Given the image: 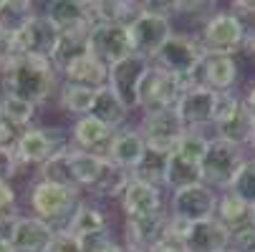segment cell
<instances>
[{
    "mask_svg": "<svg viewBox=\"0 0 255 252\" xmlns=\"http://www.w3.org/2000/svg\"><path fill=\"white\" fill-rule=\"evenodd\" d=\"M61 76L51 61L33 56H13L0 68V93L23 98L33 106H46L56 98Z\"/></svg>",
    "mask_w": 255,
    "mask_h": 252,
    "instance_id": "6da1fadb",
    "label": "cell"
},
{
    "mask_svg": "<svg viewBox=\"0 0 255 252\" xmlns=\"http://www.w3.org/2000/svg\"><path fill=\"white\" fill-rule=\"evenodd\" d=\"M84 194L76 187H63L43 179H33L25 189V214H33L56 232H66Z\"/></svg>",
    "mask_w": 255,
    "mask_h": 252,
    "instance_id": "7a4b0ae2",
    "label": "cell"
},
{
    "mask_svg": "<svg viewBox=\"0 0 255 252\" xmlns=\"http://www.w3.org/2000/svg\"><path fill=\"white\" fill-rule=\"evenodd\" d=\"M15 159L20 169H38L53 157L71 152V139L66 126H48V124H33L28 126L15 144Z\"/></svg>",
    "mask_w": 255,
    "mask_h": 252,
    "instance_id": "3957f363",
    "label": "cell"
},
{
    "mask_svg": "<svg viewBox=\"0 0 255 252\" xmlns=\"http://www.w3.org/2000/svg\"><path fill=\"white\" fill-rule=\"evenodd\" d=\"M245 164V149L238 144H230L225 139L210 136L207 149L200 164L202 171V184H207L215 192H225L230 189L233 179L238 174V169Z\"/></svg>",
    "mask_w": 255,
    "mask_h": 252,
    "instance_id": "277c9868",
    "label": "cell"
},
{
    "mask_svg": "<svg viewBox=\"0 0 255 252\" xmlns=\"http://www.w3.org/2000/svg\"><path fill=\"white\" fill-rule=\"evenodd\" d=\"M185 88H187L185 79H179V76H174V74H169V71L152 63L149 71L144 74L141 84H139L136 111L139 114H154V111L174 109Z\"/></svg>",
    "mask_w": 255,
    "mask_h": 252,
    "instance_id": "5b68a950",
    "label": "cell"
},
{
    "mask_svg": "<svg viewBox=\"0 0 255 252\" xmlns=\"http://www.w3.org/2000/svg\"><path fill=\"white\" fill-rule=\"evenodd\" d=\"M248 35V25L235 10H217L212 13L197 33V41L205 53H228L233 56Z\"/></svg>",
    "mask_w": 255,
    "mask_h": 252,
    "instance_id": "8992f818",
    "label": "cell"
},
{
    "mask_svg": "<svg viewBox=\"0 0 255 252\" xmlns=\"http://www.w3.org/2000/svg\"><path fill=\"white\" fill-rule=\"evenodd\" d=\"M217 194L210 189L207 184H190V187H182L169 192L167 197V214L174 220H182L187 225L195 222H205L215 217V207H217Z\"/></svg>",
    "mask_w": 255,
    "mask_h": 252,
    "instance_id": "52a82bcc",
    "label": "cell"
},
{
    "mask_svg": "<svg viewBox=\"0 0 255 252\" xmlns=\"http://www.w3.org/2000/svg\"><path fill=\"white\" fill-rule=\"evenodd\" d=\"M61 38V30L38 10L18 35H13V51L15 56H33V58H46L51 61L56 53Z\"/></svg>",
    "mask_w": 255,
    "mask_h": 252,
    "instance_id": "ba28073f",
    "label": "cell"
},
{
    "mask_svg": "<svg viewBox=\"0 0 255 252\" xmlns=\"http://www.w3.org/2000/svg\"><path fill=\"white\" fill-rule=\"evenodd\" d=\"M202 56H205V51H202V46L197 41V35L172 33L169 41L162 46V51L157 53V58L152 63L187 81V76L197 68V63L202 61Z\"/></svg>",
    "mask_w": 255,
    "mask_h": 252,
    "instance_id": "9c48e42d",
    "label": "cell"
},
{
    "mask_svg": "<svg viewBox=\"0 0 255 252\" xmlns=\"http://www.w3.org/2000/svg\"><path fill=\"white\" fill-rule=\"evenodd\" d=\"M238 61L235 56L228 53H205L202 61L197 63V68L187 76V88L190 86H202L210 88L215 93L223 91H233V86L238 84Z\"/></svg>",
    "mask_w": 255,
    "mask_h": 252,
    "instance_id": "30bf717a",
    "label": "cell"
},
{
    "mask_svg": "<svg viewBox=\"0 0 255 252\" xmlns=\"http://www.w3.org/2000/svg\"><path fill=\"white\" fill-rule=\"evenodd\" d=\"M89 53H94L101 63L114 66L122 58L131 56V35L129 25L117 23H94L89 30Z\"/></svg>",
    "mask_w": 255,
    "mask_h": 252,
    "instance_id": "8fae6325",
    "label": "cell"
},
{
    "mask_svg": "<svg viewBox=\"0 0 255 252\" xmlns=\"http://www.w3.org/2000/svg\"><path fill=\"white\" fill-rule=\"evenodd\" d=\"M152 61L144 58L139 53H131L127 58H122L119 63L109 66V88H112L119 101L127 106L129 111H136V93H139V84L144 79V74L149 71Z\"/></svg>",
    "mask_w": 255,
    "mask_h": 252,
    "instance_id": "7c38bea8",
    "label": "cell"
},
{
    "mask_svg": "<svg viewBox=\"0 0 255 252\" xmlns=\"http://www.w3.org/2000/svg\"><path fill=\"white\" fill-rule=\"evenodd\" d=\"M136 129L141 131L147 147L167 152V154L174 152L177 141L182 139V134L187 131L185 126H182V121H179L174 109H164V111H154V114H141L139 121H136Z\"/></svg>",
    "mask_w": 255,
    "mask_h": 252,
    "instance_id": "4fadbf2b",
    "label": "cell"
},
{
    "mask_svg": "<svg viewBox=\"0 0 255 252\" xmlns=\"http://www.w3.org/2000/svg\"><path fill=\"white\" fill-rule=\"evenodd\" d=\"M215 103L217 93L202 86H190L182 91L174 111L187 131H205L215 121Z\"/></svg>",
    "mask_w": 255,
    "mask_h": 252,
    "instance_id": "5bb4252c",
    "label": "cell"
},
{
    "mask_svg": "<svg viewBox=\"0 0 255 252\" xmlns=\"http://www.w3.org/2000/svg\"><path fill=\"white\" fill-rule=\"evenodd\" d=\"M174 33L172 20L169 18H159V15H149L141 13L131 25H129V35H131V48L134 53L154 61L157 53L162 51V46L169 41V35Z\"/></svg>",
    "mask_w": 255,
    "mask_h": 252,
    "instance_id": "9a60e30c",
    "label": "cell"
},
{
    "mask_svg": "<svg viewBox=\"0 0 255 252\" xmlns=\"http://www.w3.org/2000/svg\"><path fill=\"white\" fill-rule=\"evenodd\" d=\"M117 204H119V209L124 214V220L147 217V214H157V212L167 209V189L157 187V184H147V182L129 179V184L122 192Z\"/></svg>",
    "mask_w": 255,
    "mask_h": 252,
    "instance_id": "2e32d148",
    "label": "cell"
},
{
    "mask_svg": "<svg viewBox=\"0 0 255 252\" xmlns=\"http://www.w3.org/2000/svg\"><path fill=\"white\" fill-rule=\"evenodd\" d=\"M68 139H71V149H79L86 154H96L104 157L109 154V147H112L114 131L104 126L101 121H96L94 116H81L74 119L68 126Z\"/></svg>",
    "mask_w": 255,
    "mask_h": 252,
    "instance_id": "e0dca14e",
    "label": "cell"
},
{
    "mask_svg": "<svg viewBox=\"0 0 255 252\" xmlns=\"http://www.w3.org/2000/svg\"><path fill=\"white\" fill-rule=\"evenodd\" d=\"M53 237H56L53 227H48L38 217H33V214L23 212L13 225L10 247H13V252H46L51 247Z\"/></svg>",
    "mask_w": 255,
    "mask_h": 252,
    "instance_id": "ac0fdd59",
    "label": "cell"
},
{
    "mask_svg": "<svg viewBox=\"0 0 255 252\" xmlns=\"http://www.w3.org/2000/svg\"><path fill=\"white\" fill-rule=\"evenodd\" d=\"M61 84H71V86H84V88H104L109 84V66L101 63L94 53H84L79 58H74L66 68L58 71Z\"/></svg>",
    "mask_w": 255,
    "mask_h": 252,
    "instance_id": "d6986e66",
    "label": "cell"
},
{
    "mask_svg": "<svg viewBox=\"0 0 255 252\" xmlns=\"http://www.w3.org/2000/svg\"><path fill=\"white\" fill-rule=\"evenodd\" d=\"M144 149H147V141H144L136 124H127V126L114 131V139H112V147H109L106 159L112 164H117L119 169H124V171H131L139 164Z\"/></svg>",
    "mask_w": 255,
    "mask_h": 252,
    "instance_id": "ffe728a7",
    "label": "cell"
},
{
    "mask_svg": "<svg viewBox=\"0 0 255 252\" xmlns=\"http://www.w3.org/2000/svg\"><path fill=\"white\" fill-rule=\"evenodd\" d=\"M68 169H71V182H74V187L84 197H89L96 189V184L101 182V176L106 174L109 159L96 157V154H86V152H79V149H71L68 152Z\"/></svg>",
    "mask_w": 255,
    "mask_h": 252,
    "instance_id": "44dd1931",
    "label": "cell"
},
{
    "mask_svg": "<svg viewBox=\"0 0 255 252\" xmlns=\"http://www.w3.org/2000/svg\"><path fill=\"white\" fill-rule=\"evenodd\" d=\"M182 247L187 252H223L230 247V232L215 217L205 222H195L190 225L185 240H182Z\"/></svg>",
    "mask_w": 255,
    "mask_h": 252,
    "instance_id": "7402d4cb",
    "label": "cell"
},
{
    "mask_svg": "<svg viewBox=\"0 0 255 252\" xmlns=\"http://www.w3.org/2000/svg\"><path fill=\"white\" fill-rule=\"evenodd\" d=\"M58 30H71V28H86L91 23L89 13V0H48L41 10Z\"/></svg>",
    "mask_w": 255,
    "mask_h": 252,
    "instance_id": "603a6c76",
    "label": "cell"
},
{
    "mask_svg": "<svg viewBox=\"0 0 255 252\" xmlns=\"http://www.w3.org/2000/svg\"><path fill=\"white\" fill-rule=\"evenodd\" d=\"M109 227H112V217H109L106 207L94 202V199H89V197H84L79 202L76 212H74V217H71L68 227H66V235L81 240V237H86L91 232L109 230Z\"/></svg>",
    "mask_w": 255,
    "mask_h": 252,
    "instance_id": "cb8c5ba5",
    "label": "cell"
},
{
    "mask_svg": "<svg viewBox=\"0 0 255 252\" xmlns=\"http://www.w3.org/2000/svg\"><path fill=\"white\" fill-rule=\"evenodd\" d=\"M91 23H117L131 25L141 15L139 0H89Z\"/></svg>",
    "mask_w": 255,
    "mask_h": 252,
    "instance_id": "d4e9b609",
    "label": "cell"
},
{
    "mask_svg": "<svg viewBox=\"0 0 255 252\" xmlns=\"http://www.w3.org/2000/svg\"><path fill=\"white\" fill-rule=\"evenodd\" d=\"M89 116H94V119L101 121L104 126H109L112 131H117V129H122V126L129 124L131 111L119 101V96H117L112 88L104 86V88L96 91V98H94V106H91Z\"/></svg>",
    "mask_w": 255,
    "mask_h": 252,
    "instance_id": "484cf974",
    "label": "cell"
},
{
    "mask_svg": "<svg viewBox=\"0 0 255 252\" xmlns=\"http://www.w3.org/2000/svg\"><path fill=\"white\" fill-rule=\"evenodd\" d=\"M212 129H215V136H217V139H225V141L238 144V147L245 149L248 144H250L253 131H255V119H253V114L248 111V106L240 103L238 111H233L228 119H223L220 124H215Z\"/></svg>",
    "mask_w": 255,
    "mask_h": 252,
    "instance_id": "4316f807",
    "label": "cell"
},
{
    "mask_svg": "<svg viewBox=\"0 0 255 252\" xmlns=\"http://www.w3.org/2000/svg\"><path fill=\"white\" fill-rule=\"evenodd\" d=\"M215 220L220 222L228 232H233V230H238V227H243V225L253 222L255 217H253V207H250V204H245L240 197H235L233 192H228V189H225V192L217 194Z\"/></svg>",
    "mask_w": 255,
    "mask_h": 252,
    "instance_id": "83f0119b",
    "label": "cell"
},
{
    "mask_svg": "<svg viewBox=\"0 0 255 252\" xmlns=\"http://www.w3.org/2000/svg\"><path fill=\"white\" fill-rule=\"evenodd\" d=\"M94 98H96V91L94 88H84V86H71V84H61L58 86V93H56V103L58 109L68 114V119H81V116H89L91 106H94Z\"/></svg>",
    "mask_w": 255,
    "mask_h": 252,
    "instance_id": "f1b7e54d",
    "label": "cell"
},
{
    "mask_svg": "<svg viewBox=\"0 0 255 252\" xmlns=\"http://www.w3.org/2000/svg\"><path fill=\"white\" fill-rule=\"evenodd\" d=\"M89 30H91V25L61 30V38H58L56 53H53V58H51V63L56 66V71L66 68L74 58H79V56H84V53L89 51Z\"/></svg>",
    "mask_w": 255,
    "mask_h": 252,
    "instance_id": "f546056e",
    "label": "cell"
},
{
    "mask_svg": "<svg viewBox=\"0 0 255 252\" xmlns=\"http://www.w3.org/2000/svg\"><path fill=\"white\" fill-rule=\"evenodd\" d=\"M167 162H169V154L167 152H159V149L147 147V149H144V154H141V159H139V164L129 174H131V179H136V182H147V184L164 187Z\"/></svg>",
    "mask_w": 255,
    "mask_h": 252,
    "instance_id": "4dcf8cb0",
    "label": "cell"
},
{
    "mask_svg": "<svg viewBox=\"0 0 255 252\" xmlns=\"http://www.w3.org/2000/svg\"><path fill=\"white\" fill-rule=\"evenodd\" d=\"M35 13H38V5L30 0H0V30L18 35Z\"/></svg>",
    "mask_w": 255,
    "mask_h": 252,
    "instance_id": "1f68e13d",
    "label": "cell"
},
{
    "mask_svg": "<svg viewBox=\"0 0 255 252\" xmlns=\"http://www.w3.org/2000/svg\"><path fill=\"white\" fill-rule=\"evenodd\" d=\"M38 106H33L23 98L8 96V93H0V114H3L10 124H15L18 129H28L33 124H38Z\"/></svg>",
    "mask_w": 255,
    "mask_h": 252,
    "instance_id": "d6a6232c",
    "label": "cell"
},
{
    "mask_svg": "<svg viewBox=\"0 0 255 252\" xmlns=\"http://www.w3.org/2000/svg\"><path fill=\"white\" fill-rule=\"evenodd\" d=\"M207 141H210V136L205 131H185L182 139L177 141V147H174L172 154L177 159H182V162L192 164V167H200L202 157H205V149H207Z\"/></svg>",
    "mask_w": 255,
    "mask_h": 252,
    "instance_id": "836d02e7",
    "label": "cell"
},
{
    "mask_svg": "<svg viewBox=\"0 0 255 252\" xmlns=\"http://www.w3.org/2000/svg\"><path fill=\"white\" fill-rule=\"evenodd\" d=\"M228 192H233L235 197H240L250 207L255 204V159H245V164L238 169Z\"/></svg>",
    "mask_w": 255,
    "mask_h": 252,
    "instance_id": "e575fe53",
    "label": "cell"
},
{
    "mask_svg": "<svg viewBox=\"0 0 255 252\" xmlns=\"http://www.w3.org/2000/svg\"><path fill=\"white\" fill-rule=\"evenodd\" d=\"M79 245H81V252H127L124 245H122V240L114 235L112 227L81 237Z\"/></svg>",
    "mask_w": 255,
    "mask_h": 252,
    "instance_id": "d590c367",
    "label": "cell"
},
{
    "mask_svg": "<svg viewBox=\"0 0 255 252\" xmlns=\"http://www.w3.org/2000/svg\"><path fill=\"white\" fill-rule=\"evenodd\" d=\"M35 179L53 182V184H63V187H74V182H71V169H68V152L61 154V157H53L51 162L38 167V169H35Z\"/></svg>",
    "mask_w": 255,
    "mask_h": 252,
    "instance_id": "8d00e7d4",
    "label": "cell"
},
{
    "mask_svg": "<svg viewBox=\"0 0 255 252\" xmlns=\"http://www.w3.org/2000/svg\"><path fill=\"white\" fill-rule=\"evenodd\" d=\"M230 247L238 252H255V220L230 232Z\"/></svg>",
    "mask_w": 255,
    "mask_h": 252,
    "instance_id": "74e56055",
    "label": "cell"
},
{
    "mask_svg": "<svg viewBox=\"0 0 255 252\" xmlns=\"http://www.w3.org/2000/svg\"><path fill=\"white\" fill-rule=\"evenodd\" d=\"M20 164L13 149H0V182H15L20 174Z\"/></svg>",
    "mask_w": 255,
    "mask_h": 252,
    "instance_id": "f35d334b",
    "label": "cell"
},
{
    "mask_svg": "<svg viewBox=\"0 0 255 252\" xmlns=\"http://www.w3.org/2000/svg\"><path fill=\"white\" fill-rule=\"evenodd\" d=\"M20 209V189L15 182H0V214Z\"/></svg>",
    "mask_w": 255,
    "mask_h": 252,
    "instance_id": "ab89813d",
    "label": "cell"
},
{
    "mask_svg": "<svg viewBox=\"0 0 255 252\" xmlns=\"http://www.w3.org/2000/svg\"><path fill=\"white\" fill-rule=\"evenodd\" d=\"M141 13H149V15H159V18H174L177 10V0H141Z\"/></svg>",
    "mask_w": 255,
    "mask_h": 252,
    "instance_id": "60d3db41",
    "label": "cell"
},
{
    "mask_svg": "<svg viewBox=\"0 0 255 252\" xmlns=\"http://www.w3.org/2000/svg\"><path fill=\"white\" fill-rule=\"evenodd\" d=\"M20 134H23V129H18L15 124H10L3 114H0V149H15Z\"/></svg>",
    "mask_w": 255,
    "mask_h": 252,
    "instance_id": "b9f144b4",
    "label": "cell"
},
{
    "mask_svg": "<svg viewBox=\"0 0 255 252\" xmlns=\"http://www.w3.org/2000/svg\"><path fill=\"white\" fill-rule=\"evenodd\" d=\"M46 252H81V245H79L76 237H71L66 232H56V237H53V242Z\"/></svg>",
    "mask_w": 255,
    "mask_h": 252,
    "instance_id": "7bdbcfd3",
    "label": "cell"
},
{
    "mask_svg": "<svg viewBox=\"0 0 255 252\" xmlns=\"http://www.w3.org/2000/svg\"><path fill=\"white\" fill-rule=\"evenodd\" d=\"M13 56H15V51H13V35L0 30V68H3Z\"/></svg>",
    "mask_w": 255,
    "mask_h": 252,
    "instance_id": "ee69618b",
    "label": "cell"
},
{
    "mask_svg": "<svg viewBox=\"0 0 255 252\" xmlns=\"http://www.w3.org/2000/svg\"><path fill=\"white\" fill-rule=\"evenodd\" d=\"M149 252H187V250L182 247L179 242H167V240H162V242H157Z\"/></svg>",
    "mask_w": 255,
    "mask_h": 252,
    "instance_id": "f6af8a7d",
    "label": "cell"
},
{
    "mask_svg": "<svg viewBox=\"0 0 255 252\" xmlns=\"http://www.w3.org/2000/svg\"><path fill=\"white\" fill-rule=\"evenodd\" d=\"M233 8H235V13L238 15H255V0H238V3H233Z\"/></svg>",
    "mask_w": 255,
    "mask_h": 252,
    "instance_id": "bcb514c9",
    "label": "cell"
},
{
    "mask_svg": "<svg viewBox=\"0 0 255 252\" xmlns=\"http://www.w3.org/2000/svg\"><path fill=\"white\" fill-rule=\"evenodd\" d=\"M243 103L248 106V111L253 114V119H255V86H250L248 88V93L243 96Z\"/></svg>",
    "mask_w": 255,
    "mask_h": 252,
    "instance_id": "7dc6e473",
    "label": "cell"
},
{
    "mask_svg": "<svg viewBox=\"0 0 255 252\" xmlns=\"http://www.w3.org/2000/svg\"><path fill=\"white\" fill-rule=\"evenodd\" d=\"M245 51L250 53V56H255V28L253 30H248V35H245Z\"/></svg>",
    "mask_w": 255,
    "mask_h": 252,
    "instance_id": "c3c4849f",
    "label": "cell"
},
{
    "mask_svg": "<svg viewBox=\"0 0 255 252\" xmlns=\"http://www.w3.org/2000/svg\"><path fill=\"white\" fill-rule=\"evenodd\" d=\"M0 252H13L10 242H8V240H3V237H0Z\"/></svg>",
    "mask_w": 255,
    "mask_h": 252,
    "instance_id": "681fc988",
    "label": "cell"
},
{
    "mask_svg": "<svg viewBox=\"0 0 255 252\" xmlns=\"http://www.w3.org/2000/svg\"><path fill=\"white\" fill-rule=\"evenodd\" d=\"M248 147H253V152H255V131H253V136H250V144Z\"/></svg>",
    "mask_w": 255,
    "mask_h": 252,
    "instance_id": "f907efd6",
    "label": "cell"
},
{
    "mask_svg": "<svg viewBox=\"0 0 255 252\" xmlns=\"http://www.w3.org/2000/svg\"><path fill=\"white\" fill-rule=\"evenodd\" d=\"M223 252H238V250H233V247H228V250H223Z\"/></svg>",
    "mask_w": 255,
    "mask_h": 252,
    "instance_id": "816d5d0a",
    "label": "cell"
}]
</instances>
